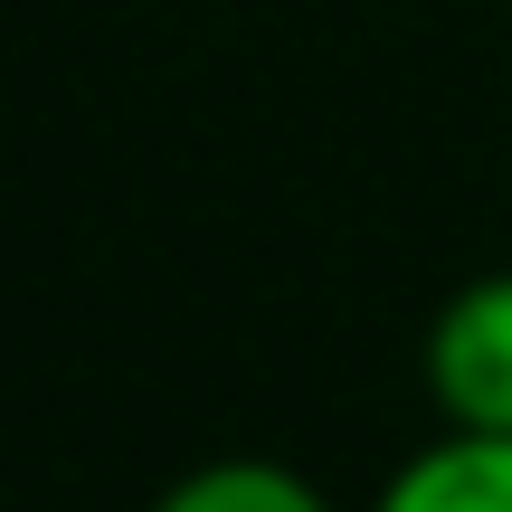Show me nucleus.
<instances>
[{"label":"nucleus","mask_w":512,"mask_h":512,"mask_svg":"<svg viewBox=\"0 0 512 512\" xmlns=\"http://www.w3.org/2000/svg\"><path fill=\"white\" fill-rule=\"evenodd\" d=\"M418 380H427L437 427H484V437H512V266L456 285L437 313H427Z\"/></svg>","instance_id":"f257e3e1"},{"label":"nucleus","mask_w":512,"mask_h":512,"mask_svg":"<svg viewBox=\"0 0 512 512\" xmlns=\"http://www.w3.org/2000/svg\"><path fill=\"white\" fill-rule=\"evenodd\" d=\"M370 512H512V437L484 427H437L418 456L389 465Z\"/></svg>","instance_id":"f03ea898"},{"label":"nucleus","mask_w":512,"mask_h":512,"mask_svg":"<svg viewBox=\"0 0 512 512\" xmlns=\"http://www.w3.org/2000/svg\"><path fill=\"white\" fill-rule=\"evenodd\" d=\"M152 512H332V494L285 456H209L190 475H171Z\"/></svg>","instance_id":"7ed1b4c3"}]
</instances>
